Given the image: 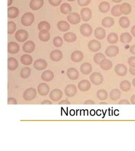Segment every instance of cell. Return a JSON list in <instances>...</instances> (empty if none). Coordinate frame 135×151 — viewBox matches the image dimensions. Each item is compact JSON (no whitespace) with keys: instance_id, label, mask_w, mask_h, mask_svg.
<instances>
[{"instance_id":"cell-1","label":"cell","mask_w":135,"mask_h":151,"mask_svg":"<svg viewBox=\"0 0 135 151\" xmlns=\"http://www.w3.org/2000/svg\"><path fill=\"white\" fill-rule=\"evenodd\" d=\"M34 21V15L31 12H27L24 14L21 18V22L24 26H30Z\"/></svg>"},{"instance_id":"cell-2","label":"cell","mask_w":135,"mask_h":151,"mask_svg":"<svg viewBox=\"0 0 135 151\" xmlns=\"http://www.w3.org/2000/svg\"><path fill=\"white\" fill-rule=\"evenodd\" d=\"M90 80L93 84L99 86L104 82V77L99 72H93L90 77Z\"/></svg>"},{"instance_id":"cell-3","label":"cell","mask_w":135,"mask_h":151,"mask_svg":"<svg viewBox=\"0 0 135 151\" xmlns=\"http://www.w3.org/2000/svg\"><path fill=\"white\" fill-rule=\"evenodd\" d=\"M36 97V90L34 88H28L24 91L23 97L25 101H31Z\"/></svg>"},{"instance_id":"cell-4","label":"cell","mask_w":135,"mask_h":151,"mask_svg":"<svg viewBox=\"0 0 135 151\" xmlns=\"http://www.w3.org/2000/svg\"><path fill=\"white\" fill-rule=\"evenodd\" d=\"M63 96V93L61 90L55 89L50 92V98L51 100L54 102L59 101Z\"/></svg>"},{"instance_id":"cell-5","label":"cell","mask_w":135,"mask_h":151,"mask_svg":"<svg viewBox=\"0 0 135 151\" xmlns=\"http://www.w3.org/2000/svg\"><path fill=\"white\" fill-rule=\"evenodd\" d=\"M15 39L17 40H18L19 42H25V40H27L29 37L28 32L24 30V29H21V30L17 31L15 34Z\"/></svg>"},{"instance_id":"cell-6","label":"cell","mask_w":135,"mask_h":151,"mask_svg":"<svg viewBox=\"0 0 135 151\" xmlns=\"http://www.w3.org/2000/svg\"><path fill=\"white\" fill-rule=\"evenodd\" d=\"M80 32L85 37H90L93 32L92 26L88 24H83L80 27Z\"/></svg>"},{"instance_id":"cell-7","label":"cell","mask_w":135,"mask_h":151,"mask_svg":"<svg viewBox=\"0 0 135 151\" xmlns=\"http://www.w3.org/2000/svg\"><path fill=\"white\" fill-rule=\"evenodd\" d=\"M105 54L108 57H115L119 54V49L116 46H109L107 48L105 49Z\"/></svg>"},{"instance_id":"cell-8","label":"cell","mask_w":135,"mask_h":151,"mask_svg":"<svg viewBox=\"0 0 135 151\" xmlns=\"http://www.w3.org/2000/svg\"><path fill=\"white\" fill-rule=\"evenodd\" d=\"M127 72V68L125 65L119 63L115 67V73L120 77H125Z\"/></svg>"},{"instance_id":"cell-9","label":"cell","mask_w":135,"mask_h":151,"mask_svg":"<svg viewBox=\"0 0 135 151\" xmlns=\"http://www.w3.org/2000/svg\"><path fill=\"white\" fill-rule=\"evenodd\" d=\"M77 88L73 84H69L65 88V94L69 97H72L77 94Z\"/></svg>"},{"instance_id":"cell-10","label":"cell","mask_w":135,"mask_h":151,"mask_svg":"<svg viewBox=\"0 0 135 151\" xmlns=\"http://www.w3.org/2000/svg\"><path fill=\"white\" fill-rule=\"evenodd\" d=\"M67 18L69 22L72 25H76L81 22V17L77 13H70Z\"/></svg>"},{"instance_id":"cell-11","label":"cell","mask_w":135,"mask_h":151,"mask_svg":"<svg viewBox=\"0 0 135 151\" xmlns=\"http://www.w3.org/2000/svg\"><path fill=\"white\" fill-rule=\"evenodd\" d=\"M87 46H88L89 49L92 51V52H97V51H100V49H101V43L98 41V40L93 39L92 40L88 42V45H87Z\"/></svg>"},{"instance_id":"cell-12","label":"cell","mask_w":135,"mask_h":151,"mask_svg":"<svg viewBox=\"0 0 135 151\" xmlns=\"http://www.w3.org/2000/svg\"><path fill=\"white\" fill-rule=\"evenodd\" d=\"M92 16V12L89 8H84L81 10V17L83 21L88 22Z\"/></svg>"},{"instance_id":"cell-13","label":"cell","mask_w":135,"mask_h":151,"mask_svg":"<svg viewBox=\"0 0 135 151\" xmlns=\"http://www.w3.org/2000/svg\"><path fill=\"white\" fill-rule=\"evenodd\" d=\"M47 66H48V63L47 62L43 59H38V60H36L34 63V67L35 69L39 71L43 70L46 68Z\"/></svg>"},{"instance_id":"cell-14","label":"cell","mask_w":135,"mask_h":151,"mask_svg":"<svg viewBox=\"0 0 135 151\" xmlns=\"http://www.w3.org/2000/svg\"><path fill=\"white\" fill-rule=\"evenodd\" d=\"M38 91L39 95L41 96H46L49 93L50 87L45 83H41L38 86Z\"/></svg>"},{"instance_id":"cell-15","label":"cell","mask_w":135,"mask_h":151,"mask_svg":"<svg viewBox=\"0 0 135 151\" xmlns=\"http://www.w3.org/2000/svg\"><path fill=\"white\" fill-rule=\"evenodd\" d=\"M35 47V43L32 41V40H28V41L25 42L24 45H23L22 49L24 52L31 53L34 51Z\"/></svg>"},{"instance_id":"cell-16","label":"cell","mask_w":135,"mask_h":151,"mask_svg":"<svg viewBox=\"0 0 135 151\" xmlns=\"http://www.w3.org/2000/svg\"><path fill=\"white\" fill-rule=\"evenodd\" d=\"M83 57H84L83 53L81 51H79V50L74 51V52L71 54V60L74 63H79L80 61H81L83 60Z\"/></svg>"},{"instance_id":"cell-17","label":"cell","mask_w":135,"mask_h":151,"mask_svg":"<svg viewBox=\"0 0 135 151\" xmlns=\"http://www.w3.org/2000/svg\"><path fill=\"white\" fill-rule=\"evenodd\" d=\"M92 65L90 63H84L80 67V71L84 75H89L92 72Z\"/></svg>"},{"instance_id":"cell-18","label":"cell","mask_w":135,"mask_h":151,"mask_svg":"<svg viewBox=\"0 0 135 151\" xmlns=\"http://www.w3.org/2000/svg\"><path fill=\"white\" fill-rule=\"evenodd\" d=\"M67 75L69 79L75 80L79 78V73L75 68H70L67 70Z\"/></svg>"},{"instance_id":"cell-19","label":"cell","mask_w":135,"mask_h":151,"mask_svg":"<svg viewBox=\"0 0 135 151\" xmlns=\"http://www.w3.org/2000/svg\"><path fill=\"white\" fill-rule=\"evenodd\" d=\"M91 83L87 80H83L78 84V88L81 92L88 91L91 88Z\"/></svg>"},{"instance_id":"cell-20","label":"cell","mask_w":135,"mask_h":151,"mask_svg":"<svg viewBox=\"0 0 135 151\" xmlns=\"http://www.w3.org/2000/svg\"><path fill=\"white\" fill-rule=\"evenodd\" d=\"M50 59L53 61H59L63 57V54L60 50H53L50 53Z\"/></svg>"},{"instance_id":"cell-21","label":"cell","mask_w":135,"mask_h":151,"mask_svg":"<svg viewBox=\"0 0 135 151\" xmlns=\"http://www.w3.org/2000/svg\"><path fill=\"white\" fill-rule=\"evenodd\" d=\"M94 35L97 39L102 40L106 36V32H105V30L103 27H98L94 30Z\"/></svg>"},{"instance_id":"cell-22","label":"cell","mask_w":135,"mask_h":151,"mask_svg":"<svg viewBox=\"0 0 135 151\" xmlns=\"http://www.w3.org/2000/svg\"><path fill=\"white\" fill-rule=\"evenodd\" d=\"M20 50V46L15 42H10L8 43V52L10 54H16Z\"/></svg>"},{"instance_id":"cell-23","label":"cell","mask_w":135,"mask_h":151,"mask_svg":"<svg viewBox=\"0 0 135 151\" xmlns=\"http://www.w3.org/2000/svg\"><path fill=\"white\" fill-rule=\"evenodd\" d=\"M99 65H100V67L103 70L107 71L112 68L113 64H112V62L111 60L105 58L100 61Z\"/></svg>"},{"instance_id":"cell-24","label":"cell","mask_w":135,"mask_h":151,"mask_svg":"<svg viewBox=\"0 0 135 151\" xmlns=\"http://www.w3.org/2000/svg\"><path fill=\"white\" fill-rule=\"evenodd\" d=\"M44 5V0H31L30 8L33 10H38Z\"/></svg>"},{"instance_id":"cell-25","label":"cell","mask_w":135,"mask_h":151,"mask_svg":"<svg viewBox=\"0 0 135 151\" xmlns=\"http://www.w3.org/2000/svg\"><path fill=\"white\" fill-rule=\"evenodd\" d=\"M54 78V73L51 70H46L41 74V79L45 82H50Z\"/></svg>"},{"instance_id":"cell-26","label":"cell","mask_w":135,"mask_h":151,"mask_svg":"<svg viewBox=\"0 0 135 151\" xmlns=\"http://www.w3.org/2000/svg\"><path fill=\"white\" fill-rule=\"evenodd\" d=\"M19 10L17 7L9 6L8 8V17L9 18H15L19 16Z\"/></svg>"},{"instance_id":"cell-27","label":"cell","mask_w":135,"mask_h":151,"mask_svg":"<svg viewBox=\"0 0 135 151\" xmlns=\"http://www.w3.org/2000/svg\"><path fill=\"white\" fill-rule=\"evenodd\" d=\"M19 66V63L14 58H9L8 59V69L10 71L15 70Z\"/></svg>"},{"instance_id":"cell-28","label":"cell","mask_w":135,"mask_h":151,"mask_svg":"<svg viewBox=\"0 0 135 151\" xmlns=\"http://www.w3.org/2000/svg\"><path fill=\"white\" fill-rule=\"evenodd\" d=\"M120 11L122 15H127L131 12V6L127 3H124L120 5Z\"/></svg>"},{"instance_id":"cell-29","label":"cell","mask_w":135,"mask_h":151,"mask_svg":"<svg viewBox=\"0 0 135 151\" xmlns=\"http://www.w3.org/2000/svg\"><path fill=\"white\" fill-rule=\"evenodd\" d=\"M102 26L106 28H109L112 27L114 25V18L110 17H105L101 21Z\"/></svg>"},{"instance_id":"cell-30","label":"cell","mask_w":135,"mask_h":151,"mask_svg":"<svg viewBox=\"0 0 135 151\" xmlns=\"http://www.w3.org/2000/svg\"><path fill=\"white\" fill-rule=\"evenodd\" d=\"M57 27L58 30L62 32H67L70 29V25L66 21L61 20L58 22Z\"/></svg>"},{"instance_id":"cell-31","label":"cell","mask_w":135,"mask_h":151,"mask_svg":"<svg viewBox=\"0 0 135 151\" xmlns=\"http://www.w3.org/2000/svg\"><path fill=\"white\" fill-rule=\"evenodd\" d=\"M39 39L42 42H48L50 39V34L48 31H41L39 33Z\"/></svg>"},{"instance_id":"cell-32","label":"cell","mask_w":135,"mask_h":151,"mask_svg":"<svg viewBox=\"0 0 135 151\" xmlns=\"http://www.w3.org/2000/svg\"><path fill=\"white\" fill-rule=\"evenodd\" d=\"M64 39L67 42H74L77 40V35L73 32H67L64 35Z\"/></svg>"},{"instance_id":"cell-33","label":"cell","mask_w":135,"mask_h":151,"mask_svg":"<svg viewBox=\"0 0 135 151\" xmlns=\"http://www.w3.org/2000/svg\"><path fill=\"white\" fill-rule=\"evenodd\" d=\"M33 59L29 54H24L20 58V61L25 66H29L32 64Z\"/></svg>"},{"instance_id":"cell-34","label":"cell","mask_w":135,"mask_h":151,"mask_svg":"<svg viewBox=\"0 0 135 151\" xmlns=\"http://www.w3.org/2000/svg\"><path fill=\"white\" fill-rule=\"evenodd\" d=\"M111 8V5L107 1H102L98 6V9L101 13H107Z\"/></svg>"},{"instance_id":"cell-35","label":"cell","mask_w":135,"mask_h":151,"mask_svg":"<svg viewBox=\"0 0 135 151\" xmlns=\"http://www.w3.org/2000/svg\"><path fill=\"white\" fill-rule=\"evenodd\" d=\"M121 93L118 89H114L111 91L110 94H109V97L112 101H117L121 97Z\"/></svg>"},{"instance_id":"cell-36","label":"cell","mask_w":135,"mask_h":151,"mask_svg":"<svg viewBox=\"0 0 135 151\" xmlns=\"http://www.w3.org/2000/svg\"><path fill=\"white\" fill-rule=\"evenodd\" d=\"M120 40L125 44L129 43L132 40V36L128 32H124L120 35Z\"/></svg>"},{"instance_id":"cell-37","label":"cell","mask_w":135,"mask_h":151,"mask_svg":"<svg viewBox=\"0 0 135 151\" xmlns=\"http://www.w3.org/2000/svg\"><path fill=\"white\" fill-rule=\"evenodd\" d=\"M60 10L62 13H63L64 15H67L71 12L72 6L69 3H63L62 5H60Z\"/></svg>"},{"instance_id":"cell-38","label":"cell","mask_w":135,"mask_h":151,"mask_svg":"<svg viewBox=\"0 0 135 151\" xmlns=\"http://www.w3.org/2000/svg\"><path fill=\"white\" fill-rule=\"evenodd\" d=\"M119 24L120 26L122 28L126 29L127 27H129L130 25V21L129 20V18L127 17H121L119 18Z\"/></svg>"},{"instance_id":"cell-39","label":"cell","mask_w":135,"mask_h":151,"mask_svg":"<svg viewBox=\"0 0 135 151\" xmlns=\"http://www.w3.org/2000/svg\"><path fill=\"white\" fill-rule=\"evenodd\" d=\"M97 98L100 101H105L108 98V93L105 89H100L97 91Z\"/></svg>"},{"instance_id":"cell-40","label":"cell","mask_w":135,"mask_h":151,"mask_svg":"<svg viewBox=\"0 0 135 151\" xmlns=\"http://www.w3.org/2000/svg\"><path fill=\"white\" fill-rule=\"evenodd\" d=\"M118 40H119V37L116 33L111 32L107 36V41L110 44H112V45L116 44L118 42Z\"/></svg>"},{"instance_id":"cell-41","label":"cell","mask_w":135,"mask_h":151,"mask_svg":"<svg viewBox=\"0 0 135 151\" xmlns=\"http://www.w3.org/2000/svg\"><path fill=\"white\" fill-rule=\"evenodd\" d=\"M119 87L121 90L124 92H127L131 89V84L128 80H122V82L120 83Z\"/></svg>"},{"instance_id":"cell-42","label":"cell","mask_w":135,"mask_h":151,"mask_svg":"<svg viewBox=\"0 0 135 151\" xmlns=\"http://www.w3.org/2000/svg\"><path fill=\"white\" fill-rule=\"evenodd\" d=\"M51 29L50 24L46 21H41L38 24V29L39 31H49Z\"/></svg>"},{"instance_id":"cell-43","label":"cell","mask_w":135,"mask_h":151,"mask_svg":"<svg viewBox=\"0 0 135 151\" xmlns=\"http://www.w3.org/2000/svg\"><path fill=\"white\" fill-rule=\"evenodd\" d=\"M31 68L28 67H26L21 70L20 75L22 79H27L28 77L31 75Z\"/></svg>"},{"instance_id":"cell-44","label":"cell","mask_w":135,"mask_h":151,"mask_svg":"<svg viewBox=\"0 0 135 151\" xmlns=\"http://www.w3.org/2000/svg\"><path fill=\"white\" fill-rule=\"evenodd\" d=\"M111 14L114 17L121 16L122 13L120 11V5H116L112 7L111 9Z\"/></svg>"},{"instance_id":"cell-45","label":"cell","mask_w":135,"mask_h":151,"mask_svg":"<svg viewBox=\"0 0 135 151\" xmlns=\"http://www.w3.org/2000/svg\"><path fill=\"white\" fill-rule=\"evenodd\" d=\"M105 58V56L101 53H98L94 55V57H93V60L94 62L97 65H99L100 61L104 60V59Z\"/></svg>"},{"instance_id":"cell-46","label":"cell","mask_w":135,"mask_h":151,"mask_svg":"<svg viewBox=\"0 0 135 151\" xmlns=\"http://www.w3.org/2000/svg\"><path fill=\"white\" fill-rule=\"evenodd\" d=\"M17 25L15 24L13 22L9 21L8 22V34H12L16 31Z\"/></svg>"},{"instance_id":"cell-47","label":"cell","mask_w":135,"mask_h":151,"mask_svg":"<svg viewBox=\"0 0 135 151\" xmlns=\"http://www.w3.org/2000/svg\"><path fill=\"white\" fill-rule=\"evenodd\" d=\"M53 45L57 47H60L63 45V39H62L60 37L57 36L53 39Z\"/></svg>"},{"instance_id":"cell-48","label":"cell","mask_w":135,"mask_h":151,"mask_svg":"<svg viewBox=\"0 0 135 151\" xmlns=\"http://www.w3.org/2000/svg\"><path fill=\"white\" fill-rule=\"evenodd\" d=\"M127 63L130 66V67L135 68V56L129 57L127 60Z\"/></svg>"},{"instance_id":"cell-49","label":"cell","mask_w":135,"mask_h":151,"mask_svg":"<svg viewBox=\"0 0 135 151\" xmlns=\"http://www.w3.org/2000/svg\"><path fill=\"white\" fill-rule=\"evenodd\" d=\"M78 3L79 6H85L90 4L91 3V0H78Z\"/></svg>"},{"instance_id":"cell-50","label":"cell","mask_w":135,"mask_h":151,"mask_svg":"<svg viewBox=\"0 0 135 151\" xmlns=\"http://www.w3.org/2000/svg\"><path fill=\"white\" fill-rule=\"evenodd\" d=\"M62 0H48L49 3L53 6H57L62 3Z\"/></svg>"},{"instance_id":"cell-51","label":"cell","mask_w":135,"mask_h":151,"mask_svg":"<svg viewBox=\"0 0 135 151\" xmlns=\"http://www.w3.org/2000/svg\"><path fill=\"white\" fill-rule=\"evenodd\" d=\"M8 104H17V101L15 98L13 97H8Z\"/></svg>"},{"instance_id":"cell-52","label":"cell","mask_w":135,"mask_h":151,"mask_svg":"<svg viewBox=\"0 0 135 151\" xmlns=\"http://www.w3.org/2000/svg\"><path fill=\"white\" fill-rule=\"evenodd\" d=\"M119 104H127L129 105L130 104V102L128 100H127V99H121V101H120L119 102H118Z\"/></svg>"},{"instance_id":"cell-53","label":"cell","mask_w":135,"mask_h":151,"mask_svg":"<svg viewBox=\"0 0 135 151\" xmlns=\"http://www.w3.org/2000/svg\"><path fill=\"white\" fill-rule=\"evenodd\" d=\"M58 104H70V102H69V101H67V100H62V101H60L59 102H58Z\"/></svg>"},{"instance_id":"cell-54","label":"cell","mask_w":135,"mask_h":151,"mask_svg":"<svg viewBox=\"0 0 135 151\" xmlns=\"http://www.w3.org/2000/svg\"><path fill=\"white\" fill-rule=\"evenodd\" d=\"M129 51H130V53L131 54H133V55H135V45H133L132 46L130 47Z\"/></svg>"},{"instance_id":"cell-55","label":"cell","mask_w":135,"mask_h":151,"mask_svg":"<svg viewBox=\"0 0 135 151\" xmlns=\"http://www.w3.org/2000/svg\"><path fill=\"white\" fill-rule=\"evenodd\" d=\"M84 104H94L95 103H94V102L93 101V100H86L85 101V102H84Z\"/></svg>"},{"instance_id":"cell-56","label":"cell","mask_w":135,"mask_h":151,"mask_svg":"<svg viewBox=\"0 0 135 151\" xmlns=\"http://www.w3.org/2000/svg\"><path fill=\"white\" fill-rule=\"evenodd\" d=\"M129 71V73H131V75H133V76H135V68L130 67Z\"/></svg>"},{"instance_id":"cell-57","label":"cell","mask_w":135,"mask_h":151,"mask_svg":"<svg viewBox=\"0 0 135 151\" xmlns=\"http://www.w3.org/2000/svg\"><path fill=\"white\" fill-rule=\"evenodd\" d=\"M41 104H52V102L49 100H45L41 102Z\"/></svg>"},{"instance_id":"cell-58","label":"cell","mask_w":135,"mask_h":151,"mask_svg":"<svg viewBox=\"0 0 135 151\" xmlns=\"http://www.w3.org/2000/svg\"><path fill=\"white\" fill-rule=\"evenodd\" d=\"M131 103L132 104L135 105V95H133L131 97Z\"/></svg>"},{"instance_id":"cell-59","label":"cell","mask_w":135,"mask_h":151,"mask_svg":"<svg viewBox=\"0 0 135 151\" xmlns=\"http://www.w3.org/2000/svg\"><path fill=\"white\" fill-rule=\"evenodd\" d=\"M131 34H132V35H133L135 38V25H134V26H133L132 28H131Z\"/></svg>"},{"instance_id":"cell-60","label":"cell","mask_w":135,"mask_h":151,"mask_svg":"<svg viewBox=\"0 0 135 151\" xmlns=\"http://www.w3.org/2000/svg\"><path fill=\"white\" fill-rule=\"evenodd\" d=\"M13 3V0H8V6H10V5H12Z\"/></svg>"},{"instance_id":"cell-61","label":"cell","mask_w":135,"mask_h":151,"mask_svg":"<svg viewBox=\"0 0 135 151\" xmlns=\"http://www.w3.org/2000/svg\"><path fill=\"white\" fill-rule=\"evenodd\" d=\"M112 1H113V2H114V3H120V2H121L122 0H112Z\"/></svg>"},{"instance_id":"cell-62","label":"cell","mask_w":135,"mask_h":151,"mask_svg":"<svg viewBox=\"0 0 135 151\" xmlns=\"http://www.w3.org/2000/svg\"><path fill=\"white\" fill-rule=\"evenodd\" d=\"M132 84H133V86L134 87H135V78L133 79V81H132Z\"/></svg>"},{"instance_id":"cell-63","label":"cell","mask_w":135,"mask_h":151,"mask_svg":"<svg viewBox=\"0 0 135 151\" xmlns=\"http://www.w3.org/2000/svg\"><path fill=\"white\" fill-rule=\"evenodd\" d=\"M100 104H107L106 102H101Z\"/></svg>"},{"instance_id":"cell-64","label":"cell","mask_w":135,"mask_h":151,"mask_svg":"<svg viewBox=\"0 0 135 151\" xmlns=\"http://www.w3.org/2000/svg\"><path fill=\"white\" fill-rule=\"evenodd\" d=\"M67 1H71V2H72V1H76V0H67Z\"/></svg>"}]
</instances>
